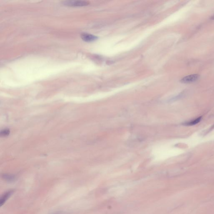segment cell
Segmentation results:
<instances>
[{"mask_svg":"<svg viewBox=\"0 0 214 214\" xmlns=\"http://www.w3.org/2000/svg\"><path fill=\"white\" fill-rule=\"evenodd\" d=\"M81 38L83 41L87 42H91L96 40L98 38L95 36L87 33H83L81 34Z\"/></svg>","mask_w":214,"mask_h":214,"instance_id":"3957f363","label":"cell"},{"mask_svg":"<svg viewBox=\"0 0 214 214\" xmlns=\"http://www.w3.org/2000/svg\"><path fill=\"white\" fill-rule=\"evenodd\" d=\"M13 191H10L5 194L4 195L1 197V200H0V205L1 206H2L6 201L10 197V196L12 194Z\"/></svg>","mask_w":214,"mask_h":214,"instance_id":"5b68a950","label":"cell"},{"mask_svg":"<svg viewBox=\"0 0 214 214\" xmlns=\"http://www.w3.org/2000/svg\"><path fill=\"white\" fill-rule=\"evenodd\" d=\"M64 4L70 6H82L88 5V3L85 1H66Z\"/></svg>","mask_w":214,"mask_h":214,"instance_id":"7a4b0ae2","label":"cell"},{"mask_svg":"<svg viewBox=\"0 0 214 214\" xmlns=\"http://www.w3.org/2000/svg\"><path fill=\"white\" fill-rule=\"evenodd\" d=\"M9 133V131L7 130H4L3 132H1V134L3 136H7Z\"/></svg>","mask_w":214,"mask_h":214,"instance_id":"52a82bcc","label":"cell"},{"mask_svg":"<svg viewBox=\"0 0 214 214\" xmlns=\"http://www.w3.org/2000/svg\"><path fill=\"white\" fill-rule=\"evenodd\" d=\"M202 119V117H199L193 120L188 122H185V123H183L182 125H185V126H192V125H195L199 123L201 121Z\"/></svg>","mask_w":214,"mask_h":214,"instance_id":"277c9868","label":"cell"},{"mask_svg":"<svg viewBox=\"0 0 214 214\" xmlns=\"http://www.w3.org/2000/svg\"><path fill=\"white\" fill-rule=\"evenodd\" d=\"M211 19L212 20H214V15H213V16H212L211 18Z\"/></svg>","mask_w":214,"mask_h":214,"instance_id":"9c48e42d","label":"cell"},{"mask_svg":"<svg viewBox=\"0 0 214 214\" xmlns=\"http://www.w3.org/2000/svg\"><path fill=\"white\" fill-rule=\"evenodd\" d=\"M4 178L6 179V180L9 181H12L15 179V177L14 176L11 175H6L4 176Z\"/></svg>","mask_w":214,"mask_h":214,"instance_id":"8992f818","label":"cell"},{"mask_svg":"<svg viewBox=\"0 0 214 214\" xmlns=\"http://www.w3.org/2000/svg\"><path fill=\"white\" fill-rule=\"evenodd\" d=\"M199 78V75L197 74H191L185 77L181 80L183 83H189L197 81Z\"/></svg>","mask_w":214,"mask_h":214,"instance_id":"6da1fadb","label":"cell"},{"mask_svg":"<svg viewBox=\"0 0 214 214\" xmlns=\"http://www.w3.org/2000/svg\"><path fill=\"white\" fill-rule=\"evenodd\" d=\"M64 214V212H54V213H52V214Z\"/></svg>","mask_w":214,"mask_h":214,"instance_id":"ba28073f","label":"cell"}]
</instances>
